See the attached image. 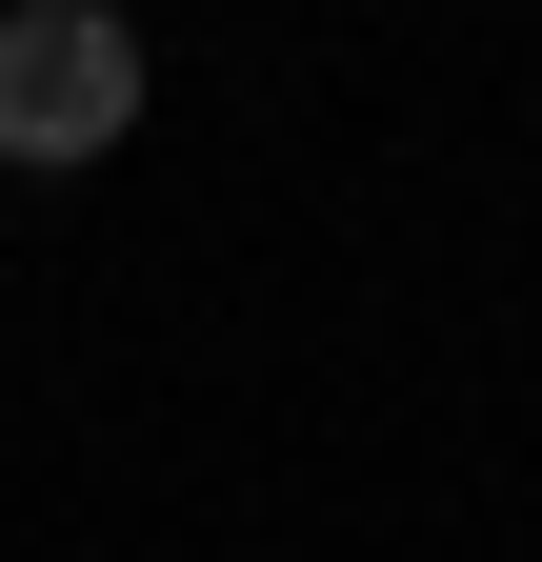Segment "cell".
<instances>
[{"instance_id":"6da1fadb","label":"cell","mask_w":542,"mask_h":562,"mask_svg":"<svg viewBox=\"0 0 542 562\" xmlns=\"http://www.w3.org/2000/svg\"><path fill=\"white\" fill-rule=\"evenodd\" d=\"M142 140V21L121 0H0V161L81 181Z\"/></svg>"}]
</instances>
